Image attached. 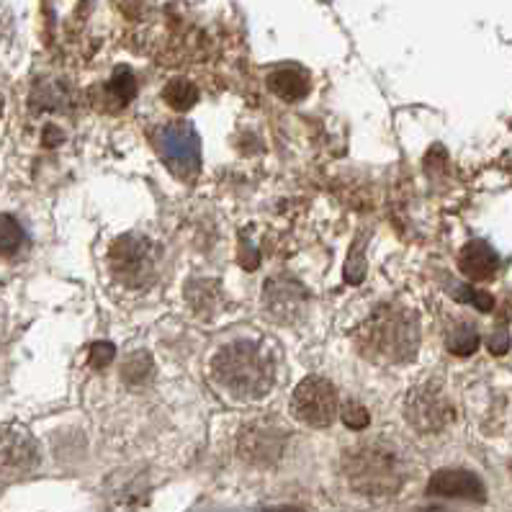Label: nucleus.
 <instances>
[{
	"mask_svg": "<svg viewBox=\"0 0 512 512\" xmlns=\"http://www.w3.org/2000/svg\"><path fill=\"white\" fill-rule=\"evenodd\" d=\"M211 379L237 399H263L273 389V358L253 340H235L211 358Z\"/></svg>",
	"mask_w": 512,
	"mask_h": 512,
	"instance_id": "obj_1",
	"label": "nucleus"
},
{
	"mask_svg": "<svg viewBox=\"0 0 512 512\" xmlns=\"http://www.w3.org/2000/svg\"><path fill=\"white\" fill-rule=\"evenodd\" d=\"M363 356L379 363H407L420 345V322L399 307H381L358 332Z\"/></svg>",
	"mask_w": 512,
	"mask_h": 512,
	"instance_id": "obj_2",
	"label": "nucleus"
},
{
	"mask_svg": "<svg viewBox=\"0 0 512 512\" xmlns=\"http://www.w3.org/2000/svg\"><path fill=\"white\" fill-rule=\"evenodd\" d=\"M345 474H348L353 489L371 500L376 497H392L402 489L404 471L402 458L394 448H386L384 443H371L350 451L345 456Z\"/></svg>",
	"mask_w": 512,
	"mask_h": 512,
	"instance_id": "obj_3",
	"label": "nucleus"
},
{
	"mask_svg": "<svg viewBox=\"0 0 512 512\" xmlns=\"http://www.w3.org/2000/svg\"><path fill=\"white\" fill-rule=\"evenodd\" d=\"M111 273L119 278L127 289H145L155 281L157 250L147 237L121 235L111 245L109 253Z\"/></svg>",
	"mask_w": 512,
	"mask_h": 512,
	"instance_id": "obj_4",
	"label": "nucleus"
},
{
	"mask_svg": "<svg viewBox=\"0 0 512 512\" xmlns=\"http://www.w3.org/2000/svg\"><path fill=\"white\" fill-rule=\"evenodd\" d=\"M155 145L163 163L178 175L181 181H193L201 168V142L196 129L188 121L165 124L155 137Z\"/></svg>",
	"mask_w": 512,
	"mask_h": 512,
	"instance_id": "obj_5",
	"label": "nucleus"
},
{
	"mask_svg": "<svg viewBox=\"0 0 512 512\" xmlns=\"http://www.w3.org/2000/svg\"><path fill=\"white\" fill-rule=\"evenodd\" d=\"M291 415L309 428H330L338 415V389L322 376H307L294 389Z\"/></svg>",
	"mask_w": 512,
	"mask_h": 512,
	"instance_id": "obj_6",
	"label": "nucleus"
},
{
	"mask_svg": "<svg viewBox=\"0 0 512 512\" xmlns=\"http://www.w3.org/2000/svg\"><path fill=\"white\" fill-rule=\"evenodd\" d=\"M407 420L420 433H438L451 420V407L433 384H422L407 399Z\"/></svg>",
	"mask_w": 512,
	"mask_h": 512,
	"instance_id": "obj_7",
	"label": "nucleus"
},
{
	"mask_svg": "<svg viewBox=\"0 0 512 512\" xmlns=\"http://www.w3.org/2000/svg\"><path fill=\"white\" fill-rule=\"evenodd\" d=\"M428 492L435 497H448V500H471L484 502L487 489L482 479L466 469H440L430 476Z\"/></svg>",
	"mask_w": 512,
	"mask_h": 512,
	"instance_id": "obj_8",
	"label": "nucleus"
},
{
	"mask_svg": "<svg viewBox=\"0 0 512 512\" xmlns=\"http://www.w3.org/2000/svg\"><path fill=\"white\" fill-rule=\"evenodd\" d=\"M307 304V291L291 278H271L266 284V307L271 320L294 322Z\"/></svg>",
	"mask_w": 512,
	"mask_h": 512,
	"instance_id": "obj_9",
	"label": "nucleus"
},
{
	"mask_svg": "<svg viewBox=\"0 0 512 512\" xmlns=\"http://www.w3.org/2000/svg\"><path fill=\"white\" fill-rule=\"evenodd\" d=\"M458 268L471 281H489L500 271V255L489 242L471 240L458 253Z\"/></svg>",
	"mask_w": 512,
	"mask_h": 512,
	"instance_id": "obj_10",
	"label": "nucleus"
},
{
	"mask_svg": "<svg viewBox=\"0 0 512 512\" xmlns=\"http://www.w3.org/2000/svg\"><path fill=\"white\" fill-rule=\"evenodd\" d=\"M268 88L271 93H276L278 98H284V101L294 103L307 98L309 93V75L299 67H278L268 75Z\"/></svg>",
	"mask_w": 512,
	"mask_h": 512,
	"instance_id": "obj_11",
	"label": "nucleus"
},
{
	"mask_svg": "<svg viewBox=\"0 0 512 512\" xmlns=\"http://www.w3.org/2000/svg\"><path fill=\"white\" fill-rule=\"evenodd\" d=\"M163 96L165 101H168V106H173L175 111H188L196 106V101H199V88H196L191 80L175 78L165 85Z\"/></svg>",
	"mask_w": 512,
	"mask_h": 512,
	"instance_id": "obj_12",
	"label": "nucleus"
},
{
	"mask_svg": "<svg viewBox=\"0 0 512 512\" xmlns=\"http://www.w3.org/2000/svg\"><path fill=\"white\" fill-rule=\"evenodd\" d=\"M26 235L19 219H13L11 214H0V255H16L24 247Z\"/></svg>",
	"mask_w": 512,
	"mask_h": 512,
	"instance_id": "obj_13",
	"label": "nucleus"
},
{
	"mask_svg": "<svg viewBox=\"0 0 512 512\" xmlns=\"http://www.w3.org/2000/svg\"><path fill=\"white\" fill-rule=\"evenodd\" d=\"M448 350L453 356H471L479 348V332L474 330V325L469 322H461L453 332H448Z\"/></svg>",
	"mask_w": 512,
	"mask_h": 512,
	"instance_id": "obj_14",
	"label": "nucleus"
},
{
	"mask_svg": "<svg viewBox=\"0 0 512 512\" xmlns=\"http://www.w3.org/2000/svg\"><path fill=\"white\" fill-rule=\"evenodd\" d=\"M134 93H137V85H134L132 70L124 65L116 67L114 78H111L109 83V96L114 98L116 106H127V103L134 98Z\"/></svg>",
	"mask_w": 512,
	"mask_h": 512,
	"instance_id": "obj_15",
	"label": "nucleus"
},
{
	"mask_svg": "<svg viewBox=\"0 0 512 512\" xmlns=\"http://www.w3.org/2000/svg\"><path fill=\"white\" fill-rule=\"evenodd\" d=\"M458 302H466V304H474L479 312H492L494 307V299L487 294V291H476L471 286H458L456 294H453Z\"/></svg>",
	"mask_w": 512,
	"mask_h": 512,
	"instance_id": "obj_16",
	"label": "nucleus"
},
{
	"mask_svg": "<svg viewBox=\"0 0 512 512\" xmlns=\"http://www.w3.org/2000/svg\"><path fill=\"white\" fill-rule=\"evenodd\" d=\"M150 368H152V361L147 358V353H137V356H132L127 363H124V376H127V381L137 384V381L147 379Z\"/></svg>",
	"mask_w": 512,
	"mask_h": 512,
	"instance_id": "obj_17",
	"label": "nucleus"
},
{
	"mask_svg": "<svg viewBox=\"0 0 512 512\" xmlns=\"http://www.w3.org/2000/svg\"><path fill=\"white\" fill-rule=\"evenodd\" d=\"M343 422L348 425L350 430H366L368 422H371V417H368V410L363 407V404L358 402H348L343 407Z\"/></svg>",
	"mask_w": 512,
	"mask_h": 512,
	"instance_id": "obj_18",
	"label": "nucleus"
},
{
	"mask_svg": "<svg viewBox=\"0 0 512 512\" xmlns=\"http://www.w3.org/2000/svg\"><path fill=\"white\" fill-rule=\"evenodd\" d=\"M114 345L111 343H96L91 348V356H88V361H91L93 368H106L111 363V358H114Z\"/></svg>",
	"mask_w": 512,
	"mask_h": 512,
	"instance_id": "obj_19",
	"label": "nucleus"
},
{
	"mask_svg": "<svg viewBox=\"0 0 512 512\" xmlns=\"http://www.w3.org/2000/svg\"><path fill=\"white\" fill-rule=\"evenodd\" d=\"M507 348H510V338H507V332H497V335L489 340V350H492L494 356H502Z\"/></svg>",
	"mask_w": 512,
	"mask_h": 512,
	"instance_id": "obj_20",
	"label": "nucleus"
}]
</instances>
